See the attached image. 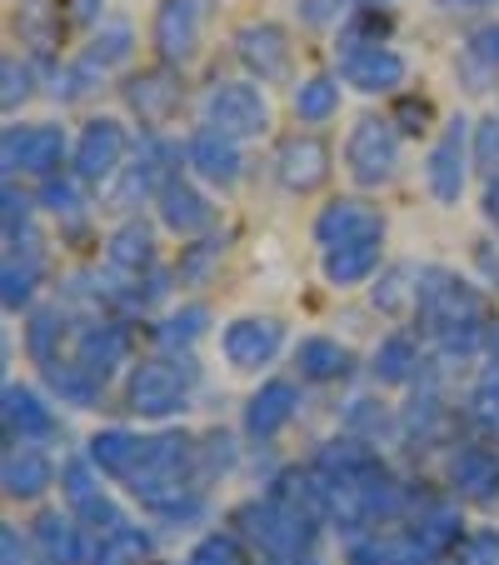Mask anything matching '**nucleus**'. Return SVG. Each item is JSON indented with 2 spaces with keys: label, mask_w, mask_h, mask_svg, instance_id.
Instances as JSON below:
<instances>
[{
  "label": "nucleus",
  "mask_w": 499,
  "mask_h": 565,
  "mask_svg": "<svg viewBox=\"0 0 499 565\" xmlns=\"http://www.w3.org/2000/svg\"><path fill=\"white\" fill-rule=\"evenodd\" d=\"M220 256H225V241H215V235H205V241L185 246L181 250V266H175L181 286H205V280L215 276V266H220Z\"/></svg>",
  "instance_id": "36"
},
{
  "label": "nucleus",
  "mask_w": 499,
  "mask_h": 565,
  "mask_svg": "<svg viewBox=\"0 0 499 565\" xmlns=\"http://www.w3.org/2000/svg\"><path fill=\"white\" fill-rule=\"evenodd\" d=\"M181 75L171 71H140L126 81V106L135 110L145 126H165V120L181 110Z\"/></svg>",
  "instance_id": "16"
},
{
  "label": "nucleus",
  "mask_w": 499,
  "mask_h": 565,
  "mask_svg": "<svg viewBox=\"0 0 499 565\" xmlns=\"http://www.w3.org/2000/svg\"><path fill=\"white\" fill-rule=\"evenodd\" d=\"M35 541H41V555L51 565H80V555H86V545H80V525L65 521L61 511L41 515V525H35Z\"/></svg>",
  "instance_id": "28"
},
{
  "label": "nucleus",
  "mask_w": 499,
  "mask_h": 565,
  "mask_svg": "<svg viewBox=\"0 0 499 565\" xmlns=\"http://www.w3.org/2000/svg\"><path fill=\"white\" fill-rule=\"evenodd\" d=\"M295 365L305 381H345L355 371V355L340 341H329V335H310V341H300Z\"/></svg>",
  "instance_id": "26"
},
{
  "label": "nucleus",
  "mask_w": 499,
  "mask_h": 565,
  "mask_svg": "<svg viewBox=\"0 0 499 565\" xmlns=\"http://www.w3.org/2000/svg\"><path fill=\"white\" fill-rule=\"evenodd\" d=\"M35 286H41V260H35L31 250H21V256H6V276H0V296H6V310L31 306Z\"/></svg>",
  "instance_id": "32"
},
{
  "label": "nucleus",
  "mask_w": 499,
  "mask_h": 565,
  "mask_svg": "<svg viewBox=\"0 0 499 565\" xmlns=\"http://www.w3.org/2000/svg\"><path fill=\"white\" fill-rule=\"evenodd\" d=\"M375 6H390V0H375Z\"/></svg>",
  "instance_id": "61"
},
{
  "label": "nucleus",
  "mask_w": 499,
  "mask_h": 565,
  "mask_svg": "<svg viewBox=\"0 0 499 565\" xmlns=\"http://www.w3.org/2000/svg\"><path fill=\"white\" fill-rule=\"evenodd\" d=\"M375 235H384V221H380V211L365 201H329L325 211L315 215V241L325 250L350 246V241H375Z\"/></svg>",
  "instance_id": "14"
},
{
  "label": "nucleus",
  "mask_w": 499,
  "mask_h": 565,
  "mask_svg": "<svg viewBox=\"0 0 499 565\" xmlns=\"http://www.w3.org/2000/svg\"><path fill=\"white\" fill-rule=\"evenodd\" d=\"M414 365H420V351H414L410 335H390V341L375 351V381L404 385V381L414 375Z\"/></svg>",
  "instance_id": "34"
},
{
  "label": "nucleus",
  "mask_w": 499,
  "mask_h": 565,
  "mask_svg": "<svg viewBox=\"0 0 499 565\" xmlns=\"http://www.w3.org/2000/svg\"><path fill=\"white\" fill-rule=\"evenodd\" d=\"M400 120H430V100H404Z\"/></svg>",
  "instance_id": "57"
},
{
  "label": "nucleus",
  "mask_w": 499,
  "mask_h": 565,
  "mask_svg": "<svg viewBox=\"0 0 499 565\" xmlns=\"http://www.w3.org/2000/svg\"><path fill=\"white\" fill-rule=\"evenodd\" d=\"M150 561V535L140 525H120V531L100 535V545L90 551V565H145Z\"/></svg>",
  "instance_id": "30"
},
{
  "label": "nucleus",
  "mask_w": 499,
  "mask_h": 565,
  "mask_svg": "<svg viewBox=\"0 0 499 565\" xmlns=\"http://www.w3.org/2000/svg\"><path fill=\"white\" fill-rule=\"evenodd\" d=\"M100 6H106V0H65V21H70V25H90L100 15Z\"/></svg>",
  "instance_id": "54"
},
{
  "label": "nucleus",
  "mask_w": 499,
  "mask_h": 565,
  "mask_svg": "<svg viewBox=\"0 0 499 565\" xmlns=\"http://www.w3.org/2000/svg\"><path fill=\"white\" fill-rule=\"evenodd\" d=\"M6 241H11V256H21V241H31V201L15 185H6Z\"/></svg>",
  "instance_id": "43"
},
{
  "label": "nucleus",
  "mask_w": 499,
  "mask_h": 565,
  "mask_svg": "<svg viewBox=\"0 0 499 565\" xmlns=\"http://www.w3.org/2000/svg\"><path fill=\"white\" fill-rule=\"evenodd\" d=\"M55 341H61V310H35L31 326H25V351H31V361L35 365H55V361H61Z\"/></svg>",
  "instance_id": "38"
},
{
  "label": "nucleus",
  "mask_w": 499,
  "mask_h": 565,
  "mask_svg": "<svg viewBox=\"0 0 499 565\" xmlns=\"http://www.w3.org/2000/svg\"><path fill=\"white\" fill-rule=\"evenodd\" d=\"M489 351H495V365H499V326H495V335H489Z\"/></svg>",
  "instance_id": "60"
},
{
  "label": "nucleus",
  "mask_w": 499,
  "mask_h": 565,
  "mask_svg": "<svg viewBox=\"0 0 499 565\" xmlns=\"http://www.w3.org/2000/svg\"><path fill=\"white\" fill-rule=\"evenodd\" d=\"M459 535H465V521L449 501H435L425 511L414 515V525L404 531V545H410V561H430V555H445V551H459Z\"/></svg>",
  "instance_id": "17"
},
{
  "label": "nucleus",
  "mask_w": 499,
  "mask_h": 565,
  "mask_svg": "<svg viewBox=\"0 0 499 565\" xmlns=\"http://www.w3.org/2000/svg\"><path fill=\"white\" fill-rule=\"evenodd\" d=\"M265 565H315V561H310V555H270Z\"/></svg>",
  "instance_id": "59"
},
{
  "label": "nucleus",
  "mask_w": 499,
  "mask_h": 565,
  "mask_svg": "<svg viewBox=\"0 0 499 565\" xmlns=\"http://www.w3.org/2000/svg\"><path fill=\"white\" fill-rule=\"evenodd\" d=\"M489 6H499V0H440V11H489Z\"/></svg>",
  "instance_id": "56"
},
{
  "label": "nucleus",
  "mask_w": 499,
  "mask_h": 565,
  "mask_svg": "<svg viewBox=\"0 0 499 565\" xmlns=\"http://www.w3.org/2000/svg\"><path fill=\"white\" fill-rule=\"evenodd\" d=\"M465 61L469 65H479V71H499V21H489V25H479L475 35L465 41Z\"/></svg>",
  "instance_id": "45"
},
{
  "label": "nucleus",
  "mask_w": 499,
  "mask_h": 565,
  "mask_svg": "<svg viewBox=\"0 0 499 565\" xmlns=\"http://www.w3.org/2000/svg\"><path fill=\"white\" fill-rule=\"evenodd\" d=\"M45 381H51V391L61 395L65 406H96V395H100V381L86 371L80 361H55V365H45Z\"/></svg>",
  "instance_id": "29"
},
{
  "label": "nucleus",
  "mask_w": 499,
  "mask_h": 565,
  "mask_svg": "<svg viewBox=\"0 0 499 565\" xmlns=\"http://www.w3.org/2000/svg\"><path fill=\"white\" fill-rule=\"evenodd\" d=\"M235 55L245 61V71L260 81H280L290 71V35L275 21H250L235 31Z\"/></svg>",
  "instance_id": "11"
},
{
  "label": "nucleus",
  "mask_w": 499,
  "mask_h": 565,
  "mask_svg": "<svg viewBox=\"0 0 499 565\" xmlns=\"http://www.w3.org/2000/svg\"><path fill=\"white\" fill-rule=\"evenodd\" d=\"M0 401H6V406H0V420H6V440H11V446H35V440L55 436L51 406H45L31 385H6Z\"/></svg>",
  "instance_id": "15"
},
{
  "label": "nucleus",
  "mask_w": 499,
  "mask_h": 565,
  "mask_svg": "<svg viewBox=\"0 0 499 565\" xmlns=\"http://www.w3.org/2000/svg\"><path fill=\"white\" fill-rule=\"evenodd\" d=\"M414 296H420V270H410V266H394L390 276H384L380 286H375V306L390 310V316H394V310L410 306Z\"/></svg>",
  "instance_id": "40"
},
{
  "label": "nucleus",
  "mask_w": 499,
  "mask_h": 565,
  "mask_svg": "<svg viewBox=\"0 0 499 565\" xmlns=\"http://www.w3.org/2000/svg\"><path fill=\"white\" fill-rule=\"evenodd\" d=\"M400 166V130L384 116H365L355 120L350 140H345V171L355 175V185H384L394 181Z\"/></svg>",
  "instance_id": "4"
},
{
  "label": "nucleus",
  "mask_w": 499,
  "mask_h": 565,
  "mask_svg": "<svg viewBox=\"0 0 499 565\" xmlns=\"http://www.w3.org/2000/svg\"><path fill=\"white\" fill-rule=\"evenodd\" d=\"M130 41H135V35H130V25H126V21H116V25H106V31H100L96 41H90V51L80 55V61H86L96 75H106L110 65H120V61L130 55Z\"/></svg>",
  "instance_id": "37"
},
{
  "label": "nucleus",
  "mask_w": 499,
  "mask_h": 565,
  "mask_svg": "<svg viewBox=\"0 0 499 565\" xmlns=\"http://www.w3.org/2000/svg\"><path fill=\"white\" fill-rule=\"evenodd\" d=\"M86 460L100 470V476L130 480L140 470V460H145V440L130 436V430H100V436H90Z\"/></svg>",
  "instance_id": "24"
},
{
  "label": "nucleus",
  "mask_w": 499,
  "mask_h": 565,
  "mask_svg": "<svg viewBox=\"0 0 499 565\" xmlns=\"http://www.w3.org/2000/svg\"><path fill=\"white\" fill-rule=\"evenodd\" d=\"M465 175H469V126L465 120H449L445 136L435 140L425 160V181H430V195L440 205H455L465 195Z\"/></svg>",
  "instance_id": "8"
},
{
  "label": "nucleus",
  "mask_w": 499,
  "mask_h": 565,
  "mask_svg": "<svg viewBox=\"0 0 499 565\" xmlns=\"http://www.w3.org/2000/svg\"><path fill=\"white\" fill-rule=\"evenodd\" d=\"M21 35L35 45V51H51L55 31H51V21H45V6H25L21 11Z\"/></svg>",
  "instance_id": "48"
},
{
  "label": "nucleus",
  "mask_w": 499,
  "mask_h": 565,
  "mask_svg": "<svg viewBox=\"0 0 499 565\" xmlns=\"http://www.w3.org/2000/svg\"><path fill=\"white\" fill-rule=\"evenodd\" d=\"M414 310L425 320V331L435 335L445 351H475L479 335H485V300H479L475 286H465L459 276L440 266L420 270V296H414Z\"/></svg>",
  "instance_id": "1"
},
{
  "label": "nucleus",
  "mask_w": 499,
  "mask_h": 565,
  "mask_svg": "<svg viewBox=\"0 0 499 565\" xmlns=\"http://www.w3.org/2000/svg\"><path fill=\"white\" fill-rule=\"evenodd\" d=\"M449 486L465 501H495L499 495V450L489 446H465L449 460Z\"/></svg>",
  "instance_id": "21"
},
{
  "label": "nucleus",
  "mask_w": 499,
  "mask_h": 565,
  "mask_svg": "<svg viewBox=\"0 0 499 565\" xmlns=\"http://www.w3.org/2000/svg\"><path fill=\"white\" fill-rule=\"evenodd\" d=\"M0 480H6V495H11V501H35V495H45V486L55 480V466L45 450L11 446L6 460H0Z\"/></svg>",
  "instance_id": "22"
},
{
  "label": "nucleus",
  "mask_w": 499,
  "mask_h": 565,
  "mask_svg": "<svg viewBox=\"0 0 499 565\" xmlns=\"http://www.w3.org/2000/svg\"><path fill=\"white\" fill-rule=\"evenodd\" d=\"M469 420L489 436H499V365L479 375V385L469 391Z\"/></svg>",
  "instance_id": "39"
},
{
  "label": "nucleus",
  "mask_w": 499,
  "mask_h": 565,
  "mask_svg": "<svg viewBox=\"0 0 499 565\" xmlns=\"http://www.w3.org/2000/svg\"><path fill=\"white\" fill-rule=\"evenodd\" d=\"M61 486H65V495H70L75 511L90 505V501H100V480H96V466H90V460H70V466L61 470Z\"/></svg>",
  "instance_id": "41"
},
{
  "label": "nucleus",
  "mask_w": 499,
  "mask_h": 565,
  "mask_svg": "<svg viewBox=\"0 0 499 565\" xmlns=\"http://www.w3.org/2000/svg\"><path fill=\"white\" fill-rule=\"evenodd\" d=\"M205 21H210V0H160L155 25H150L160 61H165V65H185V61H195V51H200V31H205Z\"/></svg>",
  "instance_id": "6"
},
{
  "label": "nucleus",
  "mask_w": 499,
  "mask_h": 565,
  "mask_svg": "<svg viewBox=\"0 0 499 565\" xmlns=\"http://www.w3.org/2000/svg\"><path fill=\"white\" fill-rule=\"evenodd\" d=\"M205 326H210V310H205V306H185V310H175V316L160 320L155 341L165 345V351H185V345H195L205 335Z\"/></svg>",
  "instance_id": "33"
},
{
  "label": "nucleus",
  "mask_w": 499,
  "mask_h": 565,
  "mask_svg": "<svg viewBox=\"0 0 499 565\" xmlns=\"http://www.w3.org/2000/svg\"><path fill=\"white\" fill-rule=\"evenodd\" d=\"M475 266L485 270L489 286H499V246H495V241H479V246H475Z\"/></svg>",
  "instance_id": "53"
},
{
  "label": "nucleus",
  "mask_w": 499,
  "mask_h": 565,
  "mask_svg": "<svg viewBox=\"0 0 499 565\" xmlns=\"http://www.w3.org/2000/svg\"><path fill=\"white\" fill-rule=\"evenodd\" d=\"M335 110H340V81H335V75H310L305 86L295 90V116L310 120V126L329 120Z\"/></svg>",
  "instance_id": "31"
},
{
  "label": "nucleus",
  "mask_w": 499,
  "mask_h": 565,
  "mask_svg": "<svg viewBox=\"0 0 499 565\" xmlns=\"http://www.w3.org/2000/svg\"><path fill=\"white\" fill-rule=\"evenodd\" d=\"M375 401H355L350 406V426H370L375 436H380V430H390V416H384V411H370Z\"/></svg>",
  "instance_id": "51"
},
{
  "label": "nucleus",
  "mask_w": 499,
  "mask_h": 565,
  "mask_svg": "<svg viewBox=\"0 0 499 565\" xmlns=\"http://www.w3.org/2000/svg\"><path fill=\"white\" fill-rule=\"evenodd\" d=\"M475 156L485 160V166H499V120H485V126H479V146H475Z\"/></svg>",
  "instance_id": "52"
},
{
  "label": "nucleus",
  "mask_w": 499,
  "mask_h": 565,
  "mask_svg": "<svg viewBox=\"0 0 499 565\" xmlns=\"http://www.w3.org/2000/svg\"><path fill=\"white\" fill-rule=\"evenodd\" d=\"M126 150H130L126 126H120V120H106V116H100V120H90V126L80 130L70 166H75V175H80L86 185H96V181H110V175L120 171Z\"/></svg>",
  "instance_id": "9"
},
{
  "label": "nucleus",
  "mask_w": 499,
  "mask_h": 565,
  "mask_svg": "<svg viewBox=\"0 0 499 565\" xmlns=\"http://www.w3.org/2000/svg\"><path fill=\"white\" fill-rule=\"evenodd\" d=\"M295 406H300V391L290 381H270L250 395L245 406V436L250 440H275L280 430L295 420Z\"/></svg>",
  "instance_id": "18"
},
{
  "label": "nucleus",
  "mask_w": 499,
  "mask_h": 565,
  "mask_svg": "<svg viewBox=\"0 0 499 565\" xmlns=\"http://www.w3.org/2000/svg\"><path fill=\"white\" fill-rule=\"evenodd\" d=\"M106 260H110V270H120V276H135V280H140V270L155 266V235H150L140 221L120 225V231L110 235Z\"/></svg>",
  "instance_id": "27"
},
{
  "label": "nucleus",
  "mask_w": 499,
  "mask_h": 565,
  "mask_svg": "<svg viewBox=\"0 0 499 565\" xmlns=\"http://www.w3.org/2000/svg\"><path fill=\"white\" fill-rule=\"evenodd\" d=\"M160 221H165V231H175V235H200V231H210L215 205L205 201L195 185H185L181 175H175V181L160 191Z\"/></svg>",
  "instance_id": "23"
},
{
  "label": "nucleus",
  "mask_w": 499,
  "mask_h": 565,
  "mask_svg": "<svg viewBox=\"0 0 499 565\" xmlns=\"http://www.w3.org/2000/svg\"><path fill=\"white\" fill-rule=\"evenodd\" d=\"M225 345V361L235 365V371H256V365H270L280 355V345H285V326L270 316H240L225 326L220 335Z\"/></svg>",
  "instance_id": "10"
},
{
  "label": "nucleus",
  "mask_w": 499,
  "mask_h": 565,
  "mask_svg": "<svg viewBox=\"0 0 499 565\" xmlns=\"http://www.w3.org/2000/svg\"><path fill=\"white\" fill-rule=\"evenodd\" d=\"M275 175H280V185L295 195L319 191L329 175V146L319 136H290L275 156Z\"/></svg>",
  "instance_id": "13"
},
{
  "label": "nucleus",
  "mask_w": 499,
  "mask_h": 565,
  "mask_svg": "<svg viewBox=\"0 0 499 565\" xmlns=\"http://www.w3.org/2000/svg\"><path fill=\"white\" fill-rule=\"evenodd\" d=\"M80 185H86V181H80V175H51V181H45L41 185V205H45V211H55V215H75V211H80Z\"/></svg>",
  "instance_id": "42"
},
{
  "label": "nucleus",
  "mask_w": 499,
  "mask_h": 565,
  "mask_svg": "<svg viewBox=\"0 0 499 565\" xmlns=\"http://www.w3.org/2000/svg\"><path fill=\"white\" fill-rule=\"evenodd\" d=\"M384 31H390V15L380 6H360L350 15V25L340 31V51L355 55V51H370V45H384Z\"/></svg>",
  "instance_id": "35"
},
{
  "label": "nucleus",
  "mask_w": 499,
  "mask_h": 565,
  "mask_svg": "<svg viewBox=\"0 0 499 565\" xmlns=\"http://www.w3.org/2000/svg\"><path fill=\"white\" fill-rule=\"evenodd\" d=\"M235 521H240V531L250 535V541H256L265 555H305L310 541H315V525H319V521H310V515L290 511V505L270 501V495H265V501L240 505V511H235Z\"/></svg>",
  "instance_id": "3"
},
{
  "label": "nucleus",
  "mask_w": 499,
  "mask_h": 565,
  "mask_svg": "<svg viewBox=\"0 0 499 565\" xmlns=\"http://www.w3.org/2000/svg\"><path fill=\"white\" fill-rule=\"evenodd\" d=\"M195 381H200V365H195L191 355L171 351V355H155V361L135 365V375H130V385H126V401L135 416L165 420V416H175V411H185Z\"/></svg>",
  "instance_id": "2"
},
{
  "label": "nucleus",
  "mask_w": 499,
  "mask_h": 565,
  "mask_svg": "<svg viewBox=\"0 0 499 565\" xmlns=\"http://www.w3.org/2000/svg\"><path fill=\"white\" fill-rule=\"evenodd\" d=\"M235 466V450H230V436H205V446H200V470L205 476H215V470H230Z\"/></svg>",
  "instance_id": "49"
},
{
  "label": "nucleus",
  "mask_w": 499,
  "mask_h": 565,
  "mask_svg": "<svg viewBox=\"0 0 499 565\" xmlns=\"http://www.w3.org/2000/svg\"><path fill=\"white\" fill-rule=\"evenodd\" d=\"M0 551H6V565H25V545H21V531H15V525L0 531Z\"/></svg>",
  "instance_id": "55"
},
{
  "label": "nucleus",
  "mask_w": 499,
  "mask_h": 565,
  "mask_svg": "<svg viewBox=\"0 0 499 565\" xmlns=\"http://www.w3.org/2000/svg\"><path fill=\"white\" fill-rule=\"evenodd\" d=\"M0 156H6V175H61L65 160V136L61 126H11L0 140Z\"/></svg>",
  "instance_id": "7"
},
{
  "label": "nucleus",
  "mask_w": 499,
  "mask_h": 565,
  "mask_svg": "<svg viewBox=\"0 0 499 565\" xmlns=\"http://www.w3.org/2000/svg\"><path fill=\"white\" fill-rule=\"evenodd\" d=\"M75 361L86 365L100 385L130 361V331L120 320H90L86 331L75 335Z\"/></svg>",
  "instance_id": "12"
},
{
  "label": "nucleus",
  "mask_w": 499,
  "mask_h": 565,
  "mask_svg": "<svg viewBox=\"0 0 499 565\" xmlns=\"http://www.w3.org/2000/svg\"><path fill=\"white\" fill-rule=\"evenodd\" d=\"M380 241L384 235H375V241H350V246H335L325 250V280L329 286H360V280L375 276V266H380Z\"/></svg>",
  "instance_id": "25"
},
{
  "label": "nucleus",
  "mask_w": 499,
  "mask_h": 565,
  "mask_svg": "<svg viewBox=\"0 0 499 565\" xmlns=\"http://www.w3.org/2000/svg\"><path fill=\"white\" fill-rule=\"evenodd\" d=\"M345 6H350V0H300V15H305V25H329Z\"/></svg>",
  "instance_id": "50"
},
{
  "label": "nucleus",
  "mask_w": 499,
  "mask_h": 565,
  "mask_svg": "<svg viewBox=\"0 0 499 565\" xmlns=\"http://www.w3.org/2000/svg\"><path fill=\"white\" fill-rule=\"evenodd\" d=\"M185 565H245V555H240V541H235V535L215 531V535H205V541L195 545Z\"/></svg>",
  "instance_id": "44"
},
{
  "label": "nucleus",
  "mask_w": 499,
  "mask_h": 565,
  "mask_svg": "<svg viewBox=\"0 0 499 565\" xmlns=\"http://www.w3.org/2000/svg\"><path fill=\"white\" fill-rule=\"evenodd\" d=\"M0 81H6V90H0V100H6V110H15L25 96H31V71H25L15 55H6L0 61Z\"/></svg>",
  "instance_id": "46"
},
{
  "label": "nucleus",
  "mask_w": 499,
  "mask_h": 565,
  "mask_svg": "<svg viewBox=\"0 0 499 565\" xmlns=\"http://www.w3.org/2000/svg\"><path fill=\"white\" fill-rule=\"evenodd\" d=\"M345 81L365 96H390V90L404 86V61L390 45H370V51L345 55Z\"/></svg>",
  "instance_id": "20"
},
{
  "label": "nucleus",
  "mask_w": 499,
  "mask_h": 565,
  "mask_svg": "<svg viewBox=\"0 0 499 565\" xmlns=\"http://www.w3.org/2000/svg\"><path fill=\"white\" fill-rule=\"evenodd\" d=\"M205 126L225 130L230 140L260 136L270 126V106L260 96V86H245V81H215L210 96H205Z\"/></svg>",
  "instance_id": "5"
},
{
  "label": "nucleus",
  "mask_w": 499,
  "mask_h": 565,
  "mask_svg": "<svg viewBox=\"0 0 499 565\" xmlns=\"http://www.w3.org/2000/svg\"><path fill=\"white\" fill-rule=\"evenodd\" d=\"M459 565H499V531H479L459 541Z\"/></svg>",
  "instance_id": "47"
},
{
  "label": "nucleus",
  "mask_w": 499,
  "mask_h": 565,
  "mask_svg": "<svg viewBox=\"0 0 499 565\" xmlns=\"http://www.w3.org/2000/svg\"><path fill=\"white\" fill-rule=\"evenodd\" d=\"M485 215L499 225V175H495V181H489V191H485Z\"/></svg>",
  "instance_id": "58"
},
{
  "label": "nucleus",
  "mask_w": 499,
  "mask_h": 565,
  "mask_svg": "<svg viewBox=\"0 0 499 565\" xmlns=\"http://www.w3.org/2000/svg\"><path fill=\"white\" fill-rule=\"evenodd\" d=\"M185 156H191V166L205 175L210 185H235L240 181V140H230L225 130L215 126H200L191 136V146H185Z\"/></svg>",
  "instance_id": "19"
}]
</instances>
